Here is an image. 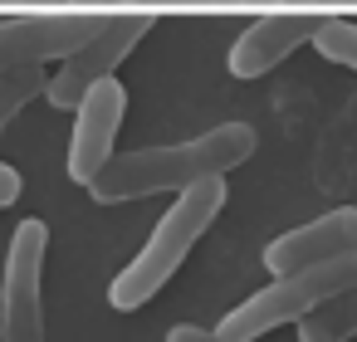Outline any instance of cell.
Instances as JSON below:
<instances>
[{
	"instance_id": "1",
	"label": "cell",
	"mask_w": 357,
	"mask_h": 342,
	"mask_svg": "<svg viewBox=\"0 0 357 342\" xmlns=\"http://www.w3.org/2000/svg\"><path fill=\"white\" fill-rule=\"evenodd\" d=\"M259 147V132L250 123H215L201 137L172 142V147H132V152H113L108 166L89 181V196L98 205H123V201H142V196H162V191H186L196 181L211 176H230L235 166H245Z\"/></svg>"
},
{
	"instance_id": "2",
	"label": "cell",
	"mask_w": 357,
	"mask_h": 342,
	"mask_svg": "<svg viewBox=\"0 0 357 342\" xmlns=\"http://www.w3.org/2000/svg\"><path fill=\"white\" fill-rule=\"evenodd\" d=\"M225 196H230L225 176H211V181H196V186L176 191L172 210L152 225L147 244H142V249L132 254V264H123L118 279L108 283V303H113L118 313L147 308V303L172 283V274L186 264V254L201 244V235L215 225V215L225 210Z\"/></svg>"
},
{
	"instance_id": "3",
	"label": "cell",
	"mask_w": 357,
	"mask_h": 342,
	"mask_svg": "<svg viewBox=\"0 0 357 342\" xmlns=\"http://www.w3.org/2000/svg\"><path fill=\"white\" fill-rule=\"evenodd\" d=\"M347 288H357V249H347V254H337V259H328V264H313V269H298V274H284V279L255 288L245 303H235V308L220 318L215 337H225V342H259L264 332L298 322L308 308H318L323 298L347 293Z\"/></svg>"
},
{
	"instance_id": "4",
	"label": "cell",
	"mask_w": 357,
	"mask_h": 342,
	"mask_svg": "<svg viewBox=\"0 0 357 342\" xmlns=\"http://www.w3.org/2000/svg\"><path fill=\"white\" fill-rule=\"evenodd\" d=\"M45 254L50 225L20 220L0 279V342H45Z\"/></svg>"
},
{
	"instance_id": "5",
	"label": "cell",
	"mask_w": 357,
	"mask_h": 342,
	"mask_svg": "<svg viewBox=\"0 0 357 342\" xmlns=\"http://www.w3.org/2000/svg\"><path fill=\"white\" fill-rule=\"evenodd\" d=\"M152 15H108L103 20V30L89 40V45H79L69 59H59V69L45 79V103L50 108H64V113H74L79 108V98L93 88V84H103V79H113V69L152 35Z\"/></svg>"
},
{
	"instance_id": "6",
	"label": "cell",
	"mask_w": 357,
	"mask_h": 342,
	"mask_svg": "<svg viewBox=\"0 0 357 342\" xmlns=\"http://www.w3.org/2000/svg\"><path fill=\"white\" fill-rule=\"evenodd\" d=\"M108 15L89 10H59V15H6L0 20V69H30V64H59L79 45H89L103 30Z\"/></svg>"
},
{
	"instance_id": "7",
	"label": "cell",
	"mask_w": 357,
	"mask_h": 342,
	"mask_svg": "<svg viewBox=\"0 0 357 342\" xmlns=\"http://www.w3.org/2000/svg\"><path fill=\"white\" fill-rule=\"evenodd\" d=\"M123 113H128V88L113 79L93 84L79 108H74V137H69V176L79 186H89L108 157H113V142H118V127H123Z\"/></svg>"
},
{
	"instance_id": "8",
	"label": "cell",
	"mask_w": 357,
	"mask_h": 342,
	"mask_svg": "<svg viewBox=\"0 0 357 342\" xmlns=\"http://www.w3.org/2000/svg\"><path fill=\"white\" fill-rule=\"evenodd\" d=\"M357 249V205H337L308 225H294L284 235H274L264 244V269L274 279L284 274H298V269H313V264H328L337 254Z\"/></svg>"
},
{
	"instance_id": "9",
	"label": "cell",
	"mask_w": 357,
	"mask_h": 342,
	"mask_svg": "<svg viewBox=\"0 0 357 342\" xmlns=\"http://www.w3.org/2000/svg\"><path fill=\"white\" fill-rule=\"evenodd\" d=\"M323 25V15L308 10H289V15H259L240 30V40L230 45V74L235 79H264L269 69H279L294 49H303L313 40V30Z\"/></svg>"
},
{
	"instance_id": "10",
	"label": "cell",
	"mask_w": 357,
	"mask_h": 342,
	"mask_svg": "<svg viewBox=\"0 0 357 342\" xmlns=\"http://www.w3.org/2000/svg\"><path fill=\"white\" fill-rule=\"evenodd\" d=\"M294 327H298V342H352L357 337V288L323 298Z\"/></svg>"
},
{
	"instance_id": "11",
	"label": "cell",
	"mask_w": 357,
	"mask_h": 342,
	"mask_svg": "<svg viewBox=\"0 0 357 342\" xmlns=\"http://www.w3.org/2000/svg\"><path fill=\"white\" fill-rule=\"evenodd\" d=\"M45 69L30 64V69H0V137H6V127L20 118V108H30L40 93H45Z\"/></svg>"
},
{
	"instance_id": "12",
	"label": "cell",
	"mask_w": 357,
	"mask_h": 342,
	"mask_svg": "<svg viewBox=\"0 0 357 342\" xmlns=\"http://www.w3.org/2000/svg\"><path fill=\"white\" fill-rule=\"evenodd\" d=\"M328 64H342V69H352L357 74V20H337V15H323V25L313 30V40H308Z\"/></svg>"
},
{
	"instance_id": "13",
	"label": "cell",
	"mask_w": 357,
	"mask_h": 342,
	"mask_svg": "<svg viewBox=\"0 0 357 342\" xmlns=\"http://www.w3.org/2000/svg\"><path fill=\"white\" fill-rule=\"evenodd\" d=\"M20 191H25L20 171H15L10 162H0V210H6V205H15V201H20Z\"/></svg>"
},
{
	"instance_id": "14",
	"label": "cell",
	"mask_w": 357,
	"mask_h": 342,
	"mask_svg": "<svg viewBox=\"0 0 357 342\" xmlns=\"http://www.w3.org/2000/svg\"><path fill=\"white\" fill-rule=\"evenodd\" d=\"M167 342H225V337H215V327H201V322H176Z\"/></svg>"
}]
</instances>
